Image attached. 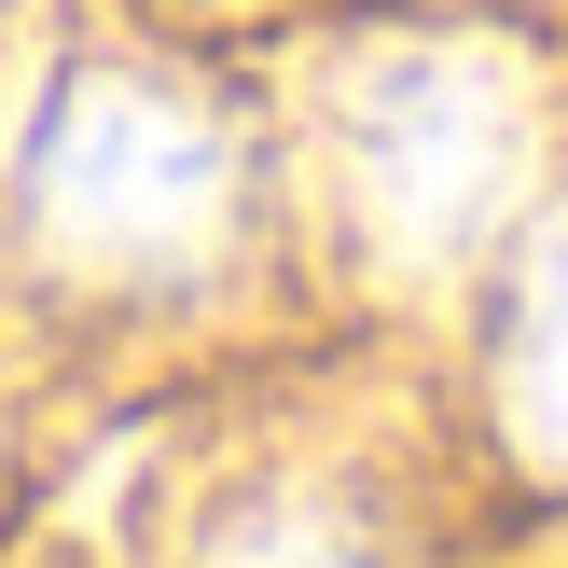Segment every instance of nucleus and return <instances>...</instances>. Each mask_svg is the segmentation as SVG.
<instances>
[{
    "mask_svg": "<svg viewBox=\"0 0 568 568\" xmlns=\"http://www.w3.org/2000/svg\"><path fill=\"white\" fill-rule=\"evenodd\" d=\"M14 264L83 305H153L222 277L250 222V153L181 70L153 55H70L14 139Z\"/></svg>",
    "mask_w": 568,
    "mask_h": 568,
    "instance_id": "obj_1",
    "label": "nucleus"
},
{
    "mask_svg": "<svg viewBox=\"0 0 568 568\" xmlns=\"http://www.w3.org/2000/svg\"><path fill=\"white\" fill-rule=\"evenodd\" d=\"M541 166V98L499 42H361L320 83V181L375 277H458Z\"/></svg>",
    "mask_w": 568,
    "mask_h": 568,
    "instance_id": "obj_2",
    "label": "nucleus"
},
{
    "mask_svg": "<svg viewBox=\"0 0 568 568\" xmlns=\"http://www.w3.org/2000/svg\"><path fill=\"white\" fill-rule=\"evenodd\" d=\"M499 416L541 471H568V209L527 236L514 292H499Z\"/></svg>",
    "mask_w": 568,
    "mask_h": 568,
    "instance_id": "obj_3",
    "label": "nucleus"
},
{
    "mask_svg": "<svg viewBox=\"0 0 568 568\" xmlns=\"http://www.w3.org/2000/svg\"><path fill=\"white\" fill-rule=\"evenodd\" d=\"M194 568H388L375 514L333 486H277V499H236V514L209 527V555Z\"/></svg>",
    "mask_w": 568,
    "mask_h": 568,
    "instance_id": "obj_4",
    "label": "nucleus"
}]
</instances>
